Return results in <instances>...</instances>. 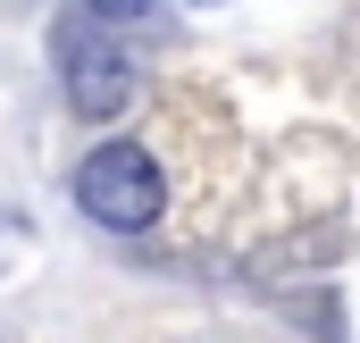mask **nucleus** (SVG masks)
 <instances>
[{"label": "nucleus", "mask_w": 360, "mask_h": 343, "mask_svg": "<svg viewBox=\"0 0 360 343\" xmlns=\"http://www.w3.org/2000/svg\"><path fill=\"white\" fill-rule=\"evenodd\" d=\"M168 201V176L143 143H92L76 160V209L92 226H117V235H143Z\"/></svg>", "instance_id": "1"}, {"label": "nucleus", "mask_w": 360, "mask_h": 343, "mask_svg": "<svg viewBox=\"0 0 360 343\" xmlns=\"http://www.w3.org/2000/svg\"><path fill=\"white\" fill-rule=\"evenodd\" d=\"M59 59H68V109L76 117H117L126 109V92H134V67H126V51L117 42H101V34H84V25H68L59 34Z\"/></svg>", "instance_id": "2"}, {"label": "nucleus", "mask_w": 360, "mask_h": 343, "mask_svg": "<svg viewBox=\"0 0 360 343\" xmlns=\"http://www.w3.org/2000/svg\"><path fill=\"white\" fill-rule=\"evenodd\" d=\"M92 17H117V25H126V17H151V0H84Z\"/></svg>", "instance_id": "3"}]
</instances>
